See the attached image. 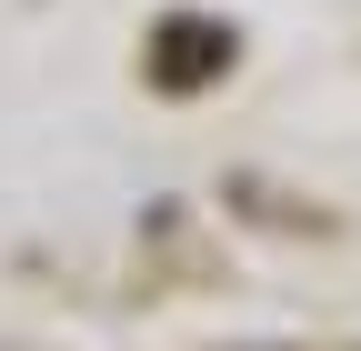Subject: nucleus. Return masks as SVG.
I'll use <instances>...</instances> for the list:
<instances>
[{"label": "nucleus", "instance_id": "f257e3e1", "mask_svg": "<svg viewBox=\"0 0 361 351\" xmlns=\"http://www.w3.org/2000/svg\"><path fill=\"white\" fill-rule=\"evenodd\" d=\"M221 61H231V30H211V20H171L161 51H151V80H161V91H191V80L221 70Z\"/></svg>", "mask_w": 361, "mask_h": 351}]
</instances>
